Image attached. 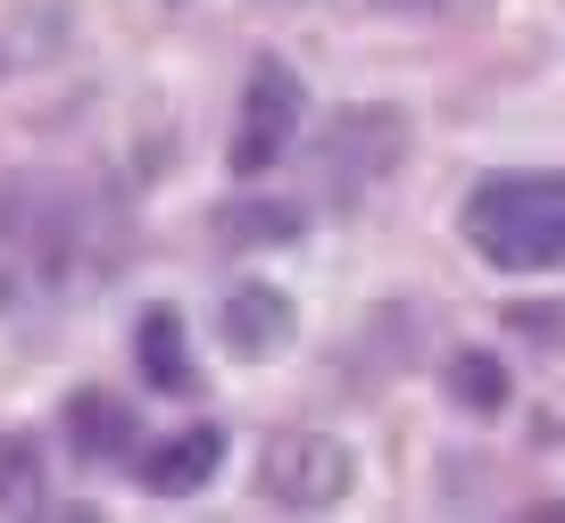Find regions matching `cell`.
Here are the masks:
<instances>
[{"label":"cell","instance_id":"obj_12","mask_svg":"<svg viewBox=\"0 0 565 523\" xmlns=\"http://www.w3.org/2000/svg\"><path fill=\"white\" fill-rule=\"evenodd\" d=\"M374 9H441V0H374Z\"/></svg>","mask_w":565,"mask_h":523},{"label":"cell","instance_id":"obj_1","mask_svg":"<svg viewBox=\"0 0 565 523\" xmlns=\"http://www.w3.org/2000/svg\"><path fill=\"white\" fill-rule=\"evenodd\" d=\"M458 216H466V242L499 275H557L565 266V167L482 174Z\"/></svg>","mask_w":565,"mask_h":523},{"label":"cell","instance_id":"obj_10","mask_svg":"<svg viewBox=\"0 0 565 523\" xmlns=\"http://www.w3.org/2000/svg\"><path fill=\"white\" fill-rule=\"evenodd\" d=\"M216 233H225L233 249L300 242V209H282V200H233V209H216Z\"/></svg>","mask_w":565,"mask_h":523},{"label":"cell","instance_id":"obj_9","mask_svg":"<svg viewBox=\"0 0 565 523\" xmlns=\"http://www.w3.org/2000/svg\"><path fill=\"white\" fill-rule=\"evenodd\" d=\"M141 374H150L167 399L192 391V357H183V316L175 308H150V316H141Z\"/></svg>","mask_w":565,"mask_h":523},{"label":"cell","instance_id":"obj_7","mask_svg":"<svg viewBox=\"0 0 565 523\" xmlns=\"http://www.w3.org/2000/svg\"><path fill=\"white\" fill-rule=\"evenodd\" d=\"M58 416H67V449H75V457H92V466H108V457H134V416H125L108 391H75Z\"/></svg>","mask_w":565,"mask_h":523},{"label":"cell","instance_id":"obj_2","mask_svg":"<svg viewBox=\"0 0 565 523\" xmlns=\"http://www.w3.org/2000/svg\"><path fill=\"white\" fill-rule=\"evenodd\" d=\"M407 150V117L399 108H333V125L317 134V192L333 209L366 200Z\"/></svg>","mask_w":565,"mask_h":523},{"label":"cell","instance_id":"obj_4","mask_svg":"<svg viewBox=\"0 0 565 523\" xmlns=\"http://www.w3.org/2000/svg\"><path fill=\"white\" fill-rule=\"evenodd\" d=\"M300 108H308V92H300V75L282 67V58H258L249 67V92H242V125H233V174H266L282 150H291V134H300Z\"/></svg>","mask_w":565,"mask_h":523},{"label":"cell","instance_id":"obj_13","mask_svg":"<svg viewBox=\"0 0 565 523\" xmlns=\"http://www.w3.org/2000/svg\"><path fill=\"white\" fill-rule=\"evenodd\" d=\"M532 515H541V523H565V506H532Z\"/></svg>","mask_w":565,"mask_h":523},{"label":"cell","instance_id":"obj_3","mask_svg":"<svg viewBox=\"0 0 565 523\" xmlns=\"http://www.w3.org/2000/svg\"><path fill=\"white\" fill-rule=\"evenodd\" d=\"M358 482V457L350 440L333 433H275L258 449V499L266 506H291V515H317V506H341Z\"/></svg>","mask_w":565,"mask_h":523},{"label":"cell","instance_id":"obj_6","mask_svg":"<svg viewBox=\"0 0 565 523\" xmlns=\"http://www.w3.org/2000/svg\"><path fill=\"white\" fill-rule=\"evenodd\" d=\"M216 466H225V433H216V424H183L167 449L141 457V482L159 490V499H192V490L209 482Z\"/></svg>","mask_w":565,"mask_h":523},{"label":"cell","instance_id":"obj_8","mask_svg":"<svg viewBox=\"0 0 565 523\" xmlns=\"http://www.w3.org/2000/svg\"><path fill=\"white\" fill-rule=\"evenodd\" d=\"M0 515H51V473L25 433H0Z\"/></svg>","mask_w":565,"mask_h":523},{"label":"cell","instance_id":"obj_5","mask_svg":"<svg viewBox=\"0 0 565 523\" xmlns=\"http://www.w3.org/2000/svg\"><path fill=\"white\" fill-rule=\"evenodd\" d=\"M216 332H225L233 357H282L291 332H300V308H291V291H275V282H233Z\"/></svg>","mask_w":565,"mask_h":523},{"label":"cell","instance_id":"obj_11","mask_svg":"<svg viewBox=\"0 0 565 523\" xmlns=\"http://www.w3.org/2000/svg\"><path fill=\"white\" fill-rule=\"evenodd\" d=\"M449 391H458L475 416H499V407H508V366H499V357H482V349H466L458 366H449Z\"/></svg>","mask_w":565,"mask_h":523}]
</instances>
